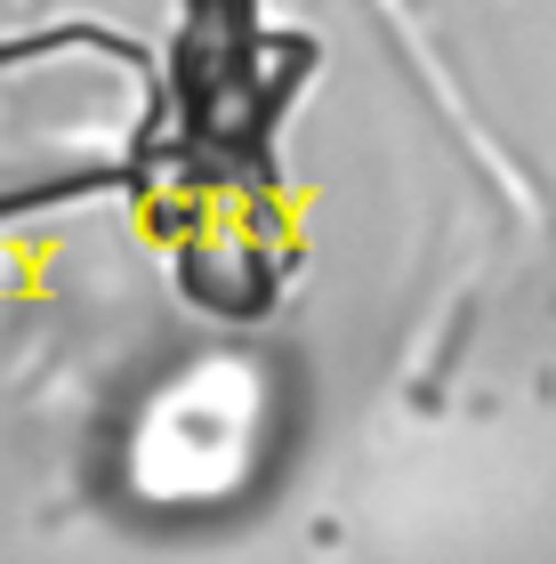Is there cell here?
I'll use <instances>...</instances> for the list:
<instances>
[{"mask_svg": "<svg viewBox=\"0 0 556 564\" xmlns=\"http://www.w3.org/2000/svg\"><path fill=\"white\" fill-rule=\"evenodd\" d=\"M162 130V57L121 24L0 33V235L138 194Z\"/></svg>", "mask_w": 556, "mask_h": 564, "instance_id": "obj_2", "label": "cell"}, {"mask_svg": "<svg viewBox=\"0 0 556 564\" xmlns=\"http://www.w3.org/2000/svg\"><path fill=\"white\" fill-rule=\"evenodd\" d=\"M323 48L266 17V0H186L162 57V130L138 202L162 274L194 315L259 323L298 274V218L283 186V121Z\"/></svg>", "mask_w": 556, "mask_h": 564, "instance_id": "obj_1", "label": "cell"}]
</instances>
